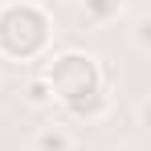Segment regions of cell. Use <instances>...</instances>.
Listing matches in <instances>:
<instances>
[{"label": "cell", "instance_id": "cell-1", "mask_svg": "<svg viewBox=\"0 0 151 151\" xmlns=\"http://www.w3.org/2000/svg\"><path fill=\"white\" fill-rule=\"evenodd\" d=\"M53 41V17L37 0H8L0 4V53L12 61H29L45 53Z\"/></svg>", "mask_w": 151, "mask_h": 151}, {"label": "cell", "instance_id": "cell-2", "mask_svg": "<svg viewBox=\"0 0 151 151\" xmlns=\"http://www.w3.org/2000/svg\"><path fill=\"white\" fill-rule=\"evenodd\" d=\"M41 78L49 82L53 102H61V106L86 98V94L106 90V78H102L98 57H94V53H82V49H65V53H57V57H49V70Z\"/></svg>", "mask_w": 151, "mask_h": 151}, {"label": "cell", "instance_id": "cell-3", "mask_svg": "<svg viewBox=\"0 0 151 151\" xmlns=\"http://www.w3.org/2000/svg\"><path fill=\"white\" fill-rule=\"evenodd\" d=\"M74 119H86V123H98L102 114L110 110V90H98V94H86V98H78L65 106Z\"/></svg>", "mask_w": 151, "mask_h": 151}, {"label": "cell", "instance_id": "cell-4", "mask_svg": "<svg viewBox=\"0 0 151 151\" xmlns=\"http://www.w3.org/2000/svg\"><path fill=\"white\" fill-rule=\"evenodd\" d=\"M78 8L86 12V21L94 25H110L123 17V0H78Z\"/></svg>", "mask_w": 151, "mask_h": 151}, {"label": "cell", "instance_id": "cell-5", "mask_svg": "<svg viewBox=\"0 0 151 151\" xmlns=\"http://www.w3.org/2000/svg\"><path fill=\"white\" fill-rule=\"evenodd\" d=\"M33 151H74V139L65 127H41L33 135Z\"/></svg>", "mask_w": 151, "mask_h": 151}, {"label": "cell", "instance_id": "cell-6", "mask_svg": "<svg viewBox=\"0 0 151 151\" xmlns=\"http://www.w3.org/2000/svg\"><path fill=\"white\" fill-rule=\"evenodd\" d=\"M25 102H29V106H49V102H53L49 82H45V78H33V82L25 86Z\"/></svg>", "mask_w": 151, "mask_h": 151}, {"label": "cell", "instance_id": "cell-7", "mask_svg": "<svg viewBox=\"0 0 151 151\" xmlns=\"http://www.w3.org/2000/svg\"><path fill=\"white\" fill-rule=\"evenodd\" d=\"M135 41H139V49H147V21L135 25Z\"/></svg>", "mask_w": 151, "mask_h": 151}, {"label": "cell", "instance_id": "cell-8", "mask_svg": "<svg viewBox=\"0 0 151 151\" xmlns=\"http://www.w3.org/2000/svg\"><path fill=\"white\" fill-rule=\"evenodd\" d=\"M123 151H135V147H123Z\"/></svg>", "mask_w": 151, "mask_h": 151}]
</instances>
